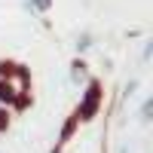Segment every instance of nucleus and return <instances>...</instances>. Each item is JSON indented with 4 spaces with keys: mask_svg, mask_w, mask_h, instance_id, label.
<instances>
[{
    "mask_svg": "<svg viewBox=\"0 0 153 153\" xmlns=\"http://www.w3.org/2000/svg\"><path fill=\"white\" fill-rule=\"evenodd\" d=\"M86 49H92V34H80L76 37V52H86Z\"/></svg>",
    "mask_w": 153,
    "mask_h": 153,
    "instance_id": "obj_7",
    "label": "nucleus"
},
{
    "mask_svg": "<svg viewBox=\"0 0 153 153\" xmlns=\"http://www.w3.org/2000/svg\"><path fill=\"white\" fill-rule=\"evenodd\" d=\"M0 104H3V107L12 104V107H16V92H12V89H9L3 80H0Z\"/></svg>",
    "mask_w": 153,
    "mask_h": 153,
    "instance_id": "obj_4",
    "label": "nucleus"
},
{
    "mask_svg": "<svg viewBox=\"0 0 153 153\" xmlns=\"http://www.w3.org/2000/svg\"><path fill=\"white\" fill-rule=\"evenodd\" d=\"M138 120H141V123H150L153 120V98H144L141 110H138Z\"/></svg>",
    "mask_w": 153,
    "mask_h": 153,
    "instance_id": "obj_5",
    "label": "nucleus"
},
{
    "mask_svg": "<svg viewBox=\"0 0 153 153\" xmlns=\"http://www.w3.org/2000/svg\"><path fill=\"white\" fill-rule=\"evenodd\" d=\"M101 104H104V86H101V80H89L86 83V92L80 98V104L74 107V117L80 120V123H89V120L98 117Z\"/></svg>",
    "mask_w": 153,
    "mask_h": 153,
    "instance_id": "obj_1",
    "label": "nucleus"
},
{
    "mask_svg": "<svg viewBox=\"0 0 153 153\" xmlns=\"http://www.w3.org/2000/svg\"><path fill=\"white\" fill-rule=\"evenodd\" d=\"M9 129V107H0V135Z\"/></svg>",
    "mask_w": 153,
    "mask_h": 153,
    "instance_id": "obj_8",
    "label": "nucleus"
},
{
    "mask_svg": "<svg viewBox=\"0 0 153 153\" xmlns=\"http://www.w3.org/2000/svg\"><path fill=\"white\" fill-rule=\"evenodd\" d=\"M135 89H138V80H129V83H126V89H123V98H132Z\"/></svg>",
    "mask_w": 153,
    "mask_h": 153,
    "instance_id": "obj_9",
    "label": "nucleus"
},
{
    "mask_svg": "<svg viewBox=\"0 0 153 153\" xmlns=\"http://www.w3.org/2000/svg\"><path fill=\"white\" fill-rule=\"evenodd\" d=\"M76 126H80V120H76L74 113H71V117H68V123L61 126V135H58V144L52 147V153H61V147H65V144L71 141V138H74V132H76Z\"/></svg>",
    "mask_w": 153,
    "mask_h": 153,
    "instance_id": "obj_2",
    "label": "nucleus"
},
{
    "mask_svg": "<svg viewBox=\"0 0 153 153\" xmlns=\"http://www.w3.org/2000/svg\"><path fill=\"white\" fill-rule=\"evenodd\" d=\"M117 153H132V150H129V144H120V150H117Z\"/></svg>",
    "mask_w": 153,
    "mask_h": 153,
    "instance_id": "obj_10",
    "label": "nucleus"
},
{
    "mask_svg": "<svg viewBox=\"0 0 153 153\" xmlns=\"http://www.w3.org/2000/svg\"><path fill=\"white\" fill-rule=\"evenodd\" d=\"M89 65H86V61L83 58H74L71 61V80L74 83H89V71H86Z\"/></svg>",
    "mask_w": 153,
    "mask_h": 153,
    "instance_id": "obj_3",
    "label": "nucleus"
},
{
    "mask_svg": "<svg viewBox=\"0 0 153 153\" xmlns=\"http://www.w3.org/2000/svg\"><path fill=\"white\" fill-rule=\"evenodd\" d=\"M25 6H28L31 12H49L52 9V0H28Z\"/></svg>",
    "mask_w": 153,
    "mask_h": 153,
    "instance_id": "obj_6",
    "label": "nucleus"
}]
</instances>
